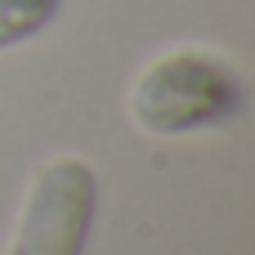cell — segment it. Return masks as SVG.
<instances>
[{
  "label": "cell",
  "instance_id": "cell-1",
  "mask_svg": "<svg viewBox=\"0 0 255 255\" xmlns=\"http://www.w3.org/2000/svg\"><path fill=\"white\" fill-rule=\"evenodd\" d=\"M247 103L242 72L202 45H179L152 58L130 85V121L143 134L179 139L224 126Z\"/></svg>",
  "mask_w": 255,
  "mask_h": 255
},
{
  "label": "cell",
  "instance_id": "cell-2",
  "mask_svg": "<svg viewBox=\"0 0 255 255\" xmlns=\"http://www.w3.org/2000/svg\"><path fill=\"white\" fill-rule=\"evenodd\" d=\"M99 206V179L81 157L45 161L22 197L18 229L4 255H85V238Z\"/></svg>",
  "mask_w": 255,
  "mask_h": 255
},
{
  "label": "cell",
  "instance_id": "cell-3",
  "mask_svg": "<svg viewBox=\"0 0 255 255\" xmlns=\"http://www.w3.org/2000/svg\"><path fill=\"white\" fill-rule=\"evenodd\" d=\"M63 0H0V49H13L40 36L58 18Z\"/></svg>",
  "mask_w": 255,
  "mask_h": 255
}]
</instances>
